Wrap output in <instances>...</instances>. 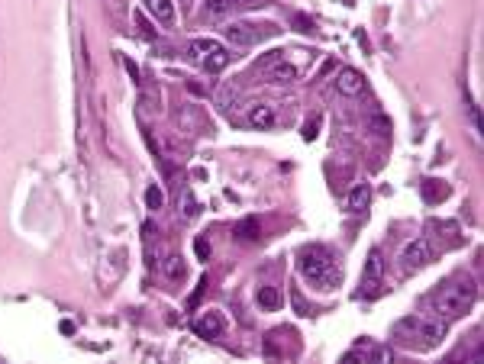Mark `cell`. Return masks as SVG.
<instances>
[{"instance_id": "obj_11", "label": "cell", "mask_w": 484, "mask_h": 364, "mask_svg": "<svg viewBox=\"0 0 484 364\" xmlns=\"http://www.w3.org/2000/svg\"><path fill=\"white\" fill-rule=\"evenodd\" d=\"M194 332L200 338H217L223 336V316L220 313H204L200 319H194Z\"/></svg>"}, {"instance_id": "obj_5", "label": "cell", "mask_w": 484, "mask_h": 364, "mask_svg": "<svg viewBox=\"0 0 484 364\" xmlns=\"http://www.w3.org/2000/svg\"><path fill=\"white\" fill-rule=\"evenodd\" d=\"M223 33H226V39H230L232 45H242V49H249V45H255V43H262V39H268V35H274V26H255V23H230Z\"/></svg>"}, {"instance_id": "obj_13", "label": "cell", "mask_w": 484, "mask_h": 364, "mask_svg": "<svg viewBox=\"0 0 484 364\" xmlns=\"http://www.w3.org/2000/svg\"><path fill=\"white\" fill-rule=\"evenodd\" d=\"M368 204H372V190H368V184H358V187H352L349 200H345V206H349L352 213H362L368 210Z\"/></svg>"}, {"instance_id": "obj_4", "label": "cell", "mask_w": 484, "mask_h": 364, "mask_svg": "<svg viewBox=\"0 0 484 364\" xmlns=\"http://www.w3.org/2000/svg\"><path fill=\"white\" fill-rule=\"evenodd\" d=\"M381 277H384V258H381L378 248L368 252V261H365V274H362V290L358 297L362 300H375L381 294Z\"/></svg>"}, {"instance_id": "obj_15", "label": "cell", "mask_w": 484, "mask_h": 364, "mask_svg": "<svg viewBox=\"0 0 484 364\" xmlns=\"http://www.w3.org/2000/svg\"><path fill=\"white\" fill-rule=\"evenodd\" d=\"M255 300H259V307H262V309H278L281 294H278V287H271V284H265V287H259V290H255Z\"/></svg>"}, {"instance_id": "obj_22", "label": "cell", "mask_w": 484, "mask_h": 364, "mask_svg": "<svg viewBox=\"0 0 484 364\" xmlns=\"http://www.w3.org/2000/svg\"><path fill=\"white\" fill-rule=\"evenodd\" d=\"M294 23H297V26H301V33H310V29H313V23H310L307 16H297Z\"/></svg>"}, {"instance_id": "obj_12", "label": "cell", "mask_w": 484, "mask_h": 364, "mask_svg": "<svg viewBox=\"0 0 484 364\" xmlns=\"http://www.w3.org/2000/svg\"><path fill=\"white\" fill-rule=\"evenodd\" d=\"M142 4L158 23H175V4L171 0H142Z\"/></svg>"}, {"instance_id": "obj_7", "label": "cell", "mask_w": 484, "mask_h": 364, "mask_svg": "<svg viewBox=\"0 0 484 364\" xmlns=\"http://www.w3.org/2000/svg\"><path fill=\"white\" fill-rule=\"evenodd\" d=\"M429 261H433V246H429L426 238H414V242H407L404 252H400V268H404V274L420 271Z\"/></svg>"}, {"instance_id": "obj_8", "label": "cell", "mask_w": 484, "mask_h": 364, "mask_svg": "<svg viewBox=\"0 0 484 364\" xmlns=\"http://www.w3.org/2000/svg\"><path fill=\"white\" fill-rule=\"evenodd\" d=\"M336 91L345 94V97H358V94L365 91V75L355 68H343L336 75Z\"/></svg>"}, {"instance_id": "obj_17", "label": "cell", "mask_w": 484, "mask_h": 364, "mask_svg": "<svg viewBox=\"0 0 484 364\" xmlns=\"http://www.w3.org/2000/svg\"><path fill=\"white\" fill-rule=\"evenodd\" d=\"M161 204H165V194H161L158 184H152V187L146 190V206L149 210H161Z\"/></svg>"}, {"instance_id": "obj_6", "label": "cell", "mask_w": 484, "mask_h": 364, "mask_svg": "<svg viewBox=\"0 0 484 364\" xmlns=\"http://www.w3.org/2000/svg\"><path fill=\"white\" fill-rule=\"evenodd\" d=\"M410 329H414V338H416V348L423 351H433L436 345L446 338V322L442 319H410ZM410 338V342H414Z\"/></svg>"}, {"instance_id": "obj_21", "label": "cell", "mask_w": 484, "mask_h": 364, "mask_svg": "<svg viewBox=\"0 0 484 364\" xmlns=\"http://www.w3.org/2000/svg\"><path fill=\"white\" fill-rule=\"evenodd\" d=\"M316 129H320V116H313V119H307V123H303V142H313L316 139Z\"/></svg>"}, {"instance_id": "obj_2", "label": "cell", "mask_w": 484, "mask_h": 364, "mask_svg": "<svg viewBox=\"0 0 484 364\" xmlns=\"http://www.w3.org/2000/svg\"><path fill=\"white\" fill-rule=\"evenodd\" d=\"M475 297H478L475 280H468V277L452 280V284H446V287H442V294L436 297V313H439L442 322L458 319V316H465L471 309Z\"/></svg>"}, {"instance_id": "obj_19", "label": "cell", "mask_w": 484, "mask_h": 364, "mask_svg": "<svg viewBox=\"0 0 484 364\" xmlns=\"http://www.w3.org/2000/svg\"><path fill=\"white\" fill-rule=\"evenodd\" d=\"M178 206H184V216H188V219H194L197 213H200V206H197V200H194V197H190V190H184V194H181V200H178Z\"/></svg>"}, {"instance_id": "obj_14", "label": "cell", "mask_w": 484, "mask_h": 364, "mask_svg": "<svg viewBox=\"0 0 484 364\" xmlns=\"http://www.w3.org/2000/svg\"><path fill=\"white\" fill-rule=\"evenodd\" d=\"M301 65H291L288 58H278V65H274L271 68V77L274 81H281V84H288V81H297V77H301Z\"/></svg>"}, {"instance_id": "obj_3", "label": "cell", "mask_w": 484, "mask_h": 364, "mask_svg": "<svg viewBox=\"0 0 484 364\" xmlns=\"http://www.w3.org/2000/svg\"><path fill=\"white\" fill-rule=\"evenodd\" d=\"M188 55H190V62H197L207 71H223L226 65H230V52H226V45H220L217 39H194V43L188 45Z\"/></svg>"}, {"instance_id": "obj_16", "label": "cell", "mask_w": 484, "mask_h": 364, "mask_svg": "<svg viewBox=\"0 0 484 364\" xmlns=\"http://www.w3.org/2000/svg\"><path fill=\"white\" fill-rule=\"evenodd\" d=\"M161 274L168 280H181L184 274H188V268H184V261L178 258V255H168V258L161 261Z\"/></svg>"}, {"instance_id": "obj_10", "label": "cell", "mask_w": 484, "mask_h": 364, "mask_svg": "<svg viewBox=\"0 0 484 364\" xmlns=\"http://www.w3.org/2000/svg\"><path fill=\"white\" fill-rule=\"evenodd\" d=\"M262 7V0H207V16H226L230 10Z\"/></svg>"}, {"instance_id": "obj_18", "label": "cell", "mask_w": 484, "mask_h": 364, "mask_svg": "<svg viewBox=\"0 0 484 364\" xmlns=\"http://www.w3.org/2000/svg\"><path fill=\"white\" fill-rule=\"evenodd\" d=\"M236 236L239 238H255L259 236V219H242V223H236Z\"/></svg>"}, {"instance_id": "obj_20", "label": "cell", "mask_w": 484, "mask_h": 364, "mask_svg": "<svg viewBox=\"0 0 484 364\" xmlns=\"http://www.w3.org/2000/svg\"><path fill=\"white\" fill-rule=\"evenodd\" d=\"M194 252H197V258H200V261H207V258H210V242H207L204 236H197L194 238Z\"/></svg>"}, {"instance_id": "obj_9", "label": "cell", "mask_w": 484, "mask_h": 364, "mask_svg": "<svg viewBox=\"0 0 484 364\" xmlns=\"http://www.w3.org/2000/svg\"><path fill=\"white\" fill-rule=\"evenodd\" d=\"M246 119H249V126H255V129H274L278 126V113H274V106H268V104H252L246 113Z\"/></svg>"}, {"instance_id": "obj_1", "label": "cell", "mask_w": 484, "mask_h": 364, "mask_svg": "<svg viewBox=\"0 0 484 364\" xmlns=\"http://www.w3.org/2000/svg\"><path fill=\"white\" fill-rule=\"evenodd\" d=\"M301 274L303 280H310L320 290H333L343 280V265L339 258L323 246H310L301 252Z\"/></svg>"}]
</instances>
